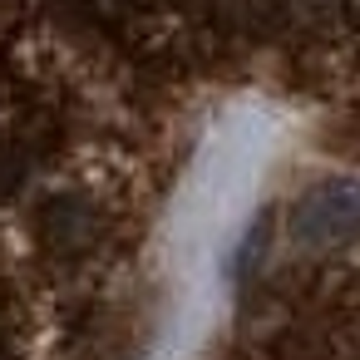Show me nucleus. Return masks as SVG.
Instances as JSON below:
<instances>
[{
    "instance_id": "1",
    "label": "nucleus",
    "mask_w": 360,
    "mask_h": 360,
    "mask_svg": "<svg viewBox=\"0 0 360 360\" xmlns=\"http://www.w3.org/2000/svg\"><path fill=\"white\" fill-rule=\"evenodd\" d=\"M360 232V178H321L291 207V242L335 247Z\"/></svg>"
},
{
    "instance_id": "2",
    "label": "nucleus",
    "mask_w": 360,
    "mask_h": 360,
    "mask_svg": "<svg viewBox=\"0 0 360 360\" xmlns=\"http://www.w3.org/2000/svg\"><path fill=\"white\" fill-rule=\"evenodd\" d=\"M266 252V217H257L252 222V232L242 237V247H237V276H247L252 271V262Z\"/></svg>"
}]
</instances>
